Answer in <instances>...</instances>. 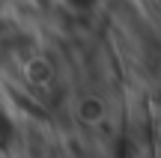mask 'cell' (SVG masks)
<instances>
[{"mask_svg":"<svg viewBox=\"0 0 161 158\" xmlns=\"http://www.w3.org/2000/svg\"><path fill=\"white\" fill-rule=\"evenodd\" d=\"M9 137H12V123H9V117L0 111V149L9 143Z\"/></svg>","mask_w":161,"mask_h":158,"instance_id":"obj_1","label":"cell"}]
</instances>
